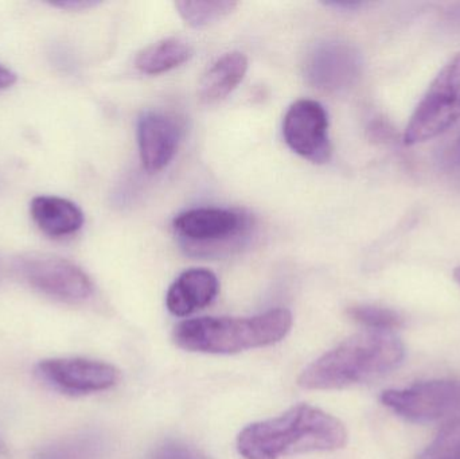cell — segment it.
<instances>
[{"instance_id":"e0dca14e","label":"cell","mask_w":460,"mask_h":459,"mask_svg":"<svg viewBox=\"0 0 460 459\" xmlns=\"http://www.w3.org/2000/svg\"><path fill=\"white\" fill-rule=\"evenodd\" d=\"M238 3L228 0H205V2H183L175 3L178 13L183 21L194 29H205L213 26L218 22L229 16L237 7Z\"/></svg>"},{"instance_id":"d6986e66","label":"cell","mask_w":460,"mask_h":459,"mask_svg":"<svg viewBox=\"0 0 460 459\" xmlns=\"http://www.w3.org/2000/svg\"><path fill=\"white\" fill-rule=\"evenodd\" d=\"M416 459H460V418L448 420Z\"/></svg>"},{"instance_id":"603a6c76","label":"cell","mask_w":460,"mask_h":459,"mask_svg":"<svg viewBox=\"0 0 460 459\" xmlns=\"http://www.w3.org/2000/svg\"><path fill=\"white\" fill-rule=\"evenodd\" d=\"M448 163L453 166H460V134L448 151Z\"/></svg>"},{"instance_id":"d4e9b609","label":"cell","mask_w":460,"mask_h":459,"mask_svg":"<svg viewBox=\"0 0 460 459\" xmlns=\"http://www.w3.org/2000/svg\"><path fill=\"white\" fill-rule=\"evenodd\" d=\"M7 455H8L7 446H5L4 442H3L2 438H0V458L7 457Z\"/></svg>"},{"instance_id":"ac0fdd59","label":"cell","mask_w":460,"mask_h":459,"mask_svg":"<svg viewBox=\"0 0 460 459\" xmlns=\"http://www.w3.org/2000/svg\"><path fill=\"white\" fill-rule=\"evenodd\" d=\"M348 314L354 322L370 331H392L402 328L404 323L399 313L376 305H354L348 310Z\"/></svg>"},{"instance_id":"30bf717a","label":"cell","mask_w":460,"mask_h":459,"mask_svg":"<svg viewBox=\"0 0 460 459\" xmlns=\"http://www.w3.org/2000/svg\"><path fill=\"white\" fill-rule=\"evenodd\" d=\"M362 59L354 46L340 40H326L314 48L305 62V77L311 85L323 91L349 88L361 75Z\"/></svg>"},{"instance_id":"7402d4cb","label":"cell","mask_w":460,"mask_h":459,"mask_svg":"<svg viewBox=\"0 0 460 459\" xmlns=\"http://www.w3.org/2000/svg\"><path fill=\"white\" fill-rule=\"evenodd\" d=\"M16 75L13 70L0 65V89L10 88L15 84Z\"/></svg>"},{"instance_id":"44dd1931","label":"cell","mask_w":460,"mask_h":459,"mask_svg":"<svg viewBox=\"0 0 460 459\" xmlns=\"http://www.w3.org/2000/svg\"><path fill=\"white\" fill-rule=\"evenodd\" d=\"M99 3L92 2V0H66V2L53 3V7L65 8V10H86V8L93 7Z\"/></svg>"},{"instance_id":"6da1fadb","label":"cell","mask_w":460,"mask_h":459,"mask_svg":"<svg viewBox=\"0 0 460 459\" xmlns=\"http://www.w3.org/2000/svg\"><path fill=\"white\" fill-rule=\"evenodd\" d=\"M348 442L337 418L308 404L292 407L280 417L246 426L237 437L245 459H280L303 453L334 452Z\"/></svg>"},{"instance_id":"ba28073f","label":"cell","mask_w":460,"mask_h":459,"mask_svg":"<svg viewBox=\"0 0 460 459\" xmlns=\"http://www.w3.org/2000/svg\"><path fill=\"white\" fill-rule=\"evenodd\" d=\"M283 137L288 147L314 163H324L332 156L329 116L321 102L297 100L287 110Z\"/></svg>"},{"instance_id":"3957f363","label":"cell","mask_w":460,"mask_h":459,"mask_svg":"<svg viewBox=\"0 0 460 459\" xmlns=\"http://www.w3.org/2000/svg\"><path fill=\"white\" fill-rule=\"evenodd\" d=\"M292 328L286 309L270 310L248 318L205 317L175 326L172 340L189 352L234 355L281 341Z\"/></svg>"},{"instance_id":"277c9868","label":"cell","mask_w":460,"mask_h":459,"mask_svg":"<svg viewBox=\"0 0 460 459\" xmlns=\"http://www.w3.org/2000/svg\"><path fill=\"white\" fill-rule=\"evenodd\" d=\"M460 118V53L435 78L404 132L408 146L439 137Z\"/></svg>"},{"instance_id":"5b68a950","label":"cell","mask_w":460,"mask_h":459,"mask_svg":"<svg viewBox=\"0 0 460 459\" xmlns=\"http://www.w3.org/2000/svg\"><path fill=\"white\" fill-rule=\"evenodd\" d=\"M174 231L185 240L194 255L210 256L212 251L228 250L240 244L252 226L251 218L235 210L221 207H199L181 213L174 218Z\"/></svg>"},{"instance_id":"8fae6325","label":"cell","mask_w":460,"mask_h":459,"mask_svg":"<svg viewBox=\"0 0 460 459\" xmlns=\"http://www.w3.org/2000/svg\"><path fill=\"white\" fill-rule=\"evenodd\" d=\"M181 129L164 113L146 112L137 121V143L143 167L158 172L169 166L180 146Z\"/></svg>"},{"instance_id":"ffe728a7","label":"cell","mask_w":460,"mask_h":459,"mask_svg":"<svg viewBox=\"0 0 460 459\" xmlns=\"http://www.w3.org/2000/svg\"><path fill=\"white\" fill-rule=\"evenodd\" d=\"M148 459H208V457L189 445L172 441L156 447Z\"/></svg>"},{"instance_id":"7a4b0ae2","label":"cell","mask_w":460,"mask_h":459,"mask_svg":"<svg viewBox=\"0 0 460 459\" xmlns=\"http://www.w3.org/2000/svg\"><path fill=\"white\" fill-rule=\"evenodd\" d=\"M405 349L391 331H367L341 342L307 366L299 377L305 390H340L377 379L396 369Z\"/></svg>"},{"instance_id":"7c38bea8","label":"cell","mask_w":460,"mask_h":459,"mask_svg":"<svg viewBox=\"0 0 460 459\" xmlns=\"http://www.w3.org/2000/svg\"><path fill=\"white\" fill-rule=\"evenodd\" d=\"M220 291L217 277L207 269L182 272L167 291L166 306L175 317H188L209 306Z\"/></svg>"},{"instance_id":"52a82bcc","label":"cell","mask_w":460,"mask_h":459,"mask_svg":"<svg viewBox=\"0 0 460 459\" xmlns=\"http://www.w3.org/2000/svg\"><path fill=\"white\" fill-rule=\"evenodd\" d=\"M15 269L32 288L67 304L86 301L93 293L88 275L66 259L29 253L16 260Z\"/></svg>"},{"instance_id":"8992f818","label":"cell","mask_w":460,"mask_h":459,"mask_svg":"<svg viewBox=\"0 0 460 459\" xmlns=\"http://www.w3.org/2000/svg\"><path fill=\"white\" fill-rule=\"evenodd\" d=\"M384 406L413 423L453 420L460 415V382L431 380L402 390L384 391Z\"/></svg>"},{"instance_id":"9a60e30c","label":"cell","mask_w":460,"mask_h":459,"mask_svg":"<svg viewBox=\"0 0 460 459\" xmlns=\"http://www.w3.org/2000/svg\"><path fill=\"white\" fill-rule=\"evenodd\" d=\"M193 54L190 43L180 38H167L140 51L135 65L146 75H161L185 64Z\"/></svg>"},{"instance_id":"cb8c5ba5","label":"cell","mask_w":460,"mask_h":459,"mask_svg":"<svg viewBox=\"0 0 460 459\" xmlns=\"http://www.w3.org/2000/svg\"><path fill=\"white\" fill-rule=\"evenodd\" d=\"M327 5H334V7L338 8H356L361 7V2H348V0H343V2H329L326 3Z\"/></svg>"},{"instance_id":"9c48e42d","label":"cell","mask_w":460,"mask_h":459,"mask_svg":"<svg viewBox=\"0 0 460 459\" xmlns=\"http://www.w3.org/2000/svg\"><path fill=\"white\" fill-rule=\"evenodd\" d=\"M38 375L67 395H88L110 390L119 382L118 369L88 358H50L38 364Z\"/></svg>"},{"instance_id":"484cf974","label":"cell","mask_w":460,"mask_h":459,"mask_svg":"<svg viewBox=\"0 0 460 459\" xmlns=\"http://www.w3.org/2000/svg\"><path fill=\"white\" fill-rule=\"evenodd\" d=\"M454 278H456V283L460 286V267L454 271Z\"/></svg>"},{"instance_id":"5bb4252c","label":"cell","mask_w":460,"mask_h":459,"mask_svg":"<svg viewBox=\"0 0 460 459\" xmlns=\"http://www.w3.org/2000/svg\"><path fill=\"white\" fill-rule=\"evenodd\" d=\"M248 58L241 51L224 54L208 69L199 83V99L205 104H215L232 93L245 77Z\"/></svg>"},{"instance_id":"4fadbf2b","label":"cell","mask_w":460,"mask_h":459,"mask_svg":"<svg viewBox=\"0 0 460 459\" xmlns=\"http://www.w3.org/2000/svg\"><path fill=\"white\" fill-rule=\"evenodd\" d=\"M30 212L38 228L51 237L69 236L80 231L84 224L80 207L61 197H35Z\"/></svg>"},{"instance_id":"2e32d148","label":"cell","mask_w":460,"mask_h":459,"mask_svg":"<svg viewBox=\"0 0 460 459\" xmlns=\"http://www.w3.org/2000/svg\"><path fill=\"white\" fill-rule=\"evenodd\" d=\"M107 446L96 434H81L43 447L34 459H104Z\"/></svg>"}]
</instances>
